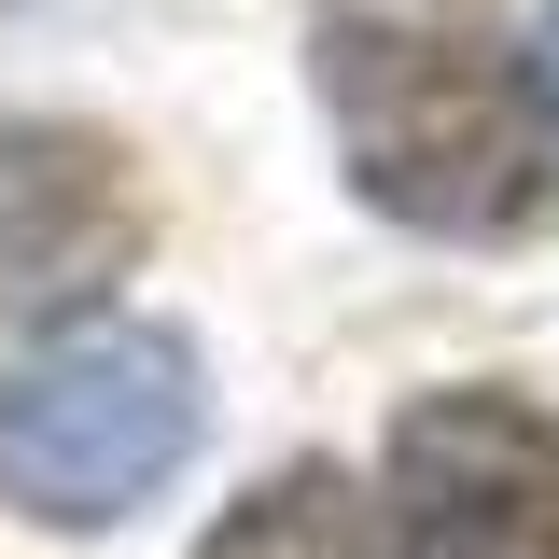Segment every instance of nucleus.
Wrapping results in <instances>:
<instances>
[{
  "instance_id": "nucleus-1",
  "label": "nucleus",
  "mask_w": 559,
  "mask_h": 559,
  "mask_svg": "<svg viewBox=\"0 0 559 559\" xmlns=\"http://www.w3.org/2000/svg\"><path fill=\"white\" fill-rule=\"evenodd\" d=\"M322 112L349 182L419 238H503L546 210V84L462 0H322Z\"/></svg>"
},
{
  "instance_id": "nucleus-2",
  "label": "nucleus",
  "mask_w": 559,
  "mask_h": 559,
  "mask_svg": "<svg viewBox=\"0 0 559 559\" xmlns=\"http://www.w3.org/2000/svg\"><path fill=\"white\" fill-rule=\"evenodd\" d=\"M210 392L197 349L168 322H70L0 378V503L57 518V532H112L127 503L197 462Z\"/></svg>"
},
{
  "instance_id": "nucleus-3",
  "label": "nucleus",
  "mask_w": 559,
  "mask_h": 559,
  "mask_svg": "<svg viewBox=\"0 0 559 559\" xmlns=\"http://www.w3.org/2000/svg\"><path fill=\"white\" fill-rule=\"evenodd\" d=\"M392 559H559V419L532 392H419L378 448Z\"/></svg>"
},
{
  "instance_id": "nucleus-4",
  "label": "nucleus",
  "mask_w": 559,
  "mask_h": 559,
  "mask_svg": "<svg viewBox=\"0 0 559 559\" xmlns=\"http://www.w3.org/2000/svg\"><path fill=\"white\" fill-rule=\"evenodd\" d=\"M127 252H140V168L98 127L0 112V322L84 308Z\"/></svg>"
},
{
  "instance_id": "nucleus-5",
  "label": "nucleus",
  "mask_w": 559,
  "mask_h": 559,
  "mask_svg": "<svg viewBox=\"0 0 559 559\" xmlns=\"http://www.w3.org/2000/svg\"><path fill=\"white\" fill-rule=\"evenodd\" d=\"M197 559H364V489L322 476V462H294L280 489H252Z\"/></svg>"
},
{
  "instance_id": "nucleus-6",
  "label": "nucleus",
  "mask_w": 559,
  "mask_h": 559,
  "mask_svg": "<svg viewBox=\"0 0 559 559\" xmlns=\"http://www.w3.org/2000/svg\"><path fill=\"white\" fill-rule=\"evenodd\" d=\"M546 43H559V14H546Z\"/></svg>"
}]
</instances>
